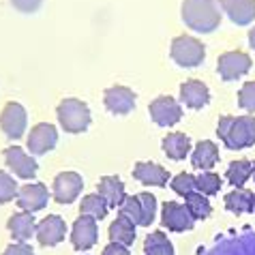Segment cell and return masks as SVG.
Listing matches in <instances>:
<instances>
[{
  "mask_svg": "<svg viewBox=\"0 0 255 255\" xmlns=\"http://www.w3.org/2000/svg\"><path fill=\"white\" fill-rule=\"evenodd\" d=\"M221 0H185L180 9L182 22L193 32H212L221 24Z\"/></svg>",
  "mask_w": 255,
  "mask_h": 255,
  "instance_id": "obj_1",
  "label": "cell"
},
{
  "mask_svg": "<svg viewBox=\"0 0 255 255\" xmlns=\"http://www.w3.org/2000/svg\"><path fill=\"white\" fill-rule=\"evenodd\" d=\"M217 135L225 148L243 150L255 146V118L253 116H221L217 127Z\"/></svg>",
  "mask_w": 255,
  "mask_h": 255,
  "instance_id": "obj_2",
  "label": "cell"
},
{
  "mask_svg": "<svg viewBox=\"0 0 255 255\" xmlns=\"http://www.w3.org/2000/svg\"><path fill=\"white\" fill-rule=\"evenodd\" d=\"M60 127L67 133H84L90 127V108L80 99H65L56 110Z\"/></svg>",
  "mask_w": 255,
  "mask_h": 255,
  "instance_id": "obj_3",
  "label": "cell"
},
{
  "mask_svg": "<svg viewBox=\"0 0 255 255\" xmlns=\"http://www.w3.org/2000/svg\"><path fill=\"white\" fill-rule=\"evenodd\" d=\"M172 60L176 62L178 67H185V69H193V67H200L204 58H206V47L200 39L195 37H174L172 39Z\"/></svg>",
  "mask_w": 255,
  "mask_h": 255,
  "instance_id": "obj_4",
  "label": "cell"
},
{
  "mask_svg": "<svg viewBox=\"0 0 255 255\" xmlns=\"http://www.w3.org/2000/svg\"><path fill=\"white\" fill-rule=\"evenodd\" d=\"M202 255H255V232H243L219 238Z\"/></svg>",
  "mask_w": 255,
  "mask_h": 255,
  "instance_id": "obj_5",
  "label": "cell"
},
{
  "mask_svg": "<svg viewBox=\"0 0 255 255\" xmlns=\"http://www.w3.org/2000/svg\"><path fill=\"white\" fill-rule=\"evenodd\" d=\"M28 127V114L22 103H6L0 112V129L9 139H19L26 133Z\"/></svg>",
  "mask_w": 255,
  "mask_h": 255,
  "instance_id": "obj_6",
  "label": "cell"
},
{
  "mask_svg": "<svg viewBox=\"0 0 255 255\" xmlns=\"http://www.w3.org/2000/svg\"><path fill=\"white\" fill-rule=\"evenodd\" d=\"M251 56L245 52H225L219 56L217 60V71L221 75V80L225 82H234L238 77H243L245 73L251 71Z\"/></svg>",
  "mask_w": 255,
  "mask_h": 255,
  "instance_id": "obj_7",
  "label": "cell"
},
{
  "mask_svg": "<svg viewBox=\"0 0 255 255\" xmlns=\"http://www.w3.org/2000/svg\"><path fill=\"white\" fill-rule=\"evenodd\" d=\"M4 161H6V167L11 169L17 178H24V180H30L37 176L39 172V163L34 157H30L24 148L19 146H9L4 148Z\"/></svg>",
  "mask_w": 255,
  "mask_h": 255,
  "instance_id": "obj_8",
  "label": "cell"
},
{
  "mask_svg": "<svg viewBox=\"0 0 255 255\" xmlns=\"http://www.w3.org/2000/svg\"><path fill=\"white\" fill-rule=\"evenodd\" d=\"M84 189V180L77 172H62L54 178L52 197L58 204H73Z\"/></svg>",
  "mask_w": 255,
  "mask_h": 255,
  "instance_id": "obj_9",
  "label": "cell"
},
{
  "mask_svg": "<svg viewBox=\"0 0 255 255\" xmlns=\"http://www.w3.org/2000/svg\"><path fill=\"white\" fill-rule=\"evenodd\" d=\"M148 114L159 127H172L178 120H182V108L176 99L161 95L148 105Z\"/></svg>",
  "mask_w": 255,
  "mask_h": 255,
  "instance_id": "obj_10",
  "label": "cell"
},
{
  "mask_svg": "<svg viewBox=\"0 0 255 255\" xmlns=\"http://www.w3.org/2000/svg\"><path fill=\"white\" fill-rule=\"evenodd\" d=\"M99 238V225L95 217L88 215H80L77 221L73 223V230H71V243L77 251H88L97 245Z\"/></svg>",
  "mask_w": 255,
  "mask_h": 255,
  "instance_id": "obj_11",
  "label": "cell"
},
{
  "mask_svg": "<svg viewBox=\"0 0 255 255\" xmlns=\"http://www.w3.org/2000/svg\"><path fill=\"white\" fill-rule=\"evenodd\" d=\"M195 219L191 217V212L187 210L185 204L178 202H165L161 208V223L163 228H167L169 232H189L193 228Z\"/></svg>",
  "mask_w": 255,
  "mask_h": 255,
  "instance_id": "obj_12",
  "label": "cell"
},
{
  "mask_svg": "<svg viewBox=\"0 0 255 255\" xmlns=\"http://www.w3.org/2000/svg\"><path fill=\"white\" fill-rule=\"evenodd\" d=\"M103 103L114 116H127L135 108V93L127 86H110L103 93Z\"/></svg>",
  "mask_w": 255,
  "mask_h": 255,
  "instance_id": "obj_13",
  "label": "cell"
},
{
  "mask_svg": "<svg viewBox=\"0 0 255 255\" xmlns=\"http://www.w3.org/2000/svg\"><path fill=\"white\" fill-rule=\"evenodd\" d=\"M58 144V131L49 123L34 125L28 133V150L32 154H45Z\"/></svg>",
  "mask_w": 255,
  "mask_h": 255,
  "instance_id": "obj_14",
  "label": "cell"
},
{
  "mask_svg": "<svg viewBox=\"0 0 255 255\" xmlns=\"http://www.w3.org/2000/svg\"><path fill=\"white\" fill-rule=\"evenodd\" d=\"M47 200H49V191L43 182H30V185H24L19 187V193H17V206L26 210V212H39L47 206Z\"/></svg>",
  "mask_w": 255,
  "mask_h": 255,
  "instance_id": "obj_15",
  "label": "cell"
},
{
  "mask_svg": "<svg viewBox=\"0 0 255 255\" xmlns=\"http://www.w3.org/2000/svg\"><path fill=\"white\" fill-rule=\"evenodd\" d=\"M65 234H67V223L58 215H49L43 221L37 223V240L41 247H56L65 238Z\"/></svg>",
  "mask_w": 255,
  "mask_h": 255,
  "instance_id": "obj_16",
  "label": "cell"
},
{
  "mask_svg": "<svg viewBox=\"0 0 255 255\" xmlns=\"http://www.w3.org/2000/svg\"><path fill=\"white\" fill-rule=\"evenodd\" d=\"M133 178L139 180L146 187H165L169 182V172L159 163L152 161H139L133 167Z\"/></svg>",
  "mask_w": 255,
  "mask_h": 255,
  "instance_id": "obj_17",
  "label": "cell"
},
{
  "mask_svg": "<svg viewBox=\"0 0 255 255\" xmlns=\"http://www.w3.org/2000/svg\"><path fill=\"white\" fill-rule=\"evenodd\" d=\"M210 101V90L200 80H187L180 86V103H185L191 110H202Z\"/></svg>",
  "mask_w": 255,
  "mask_h": 255,
  "instance_id": "obj_18",
  "label": "cell"
},
{
  "mask_svg": "<svg viewBox=\"0 0 255 255\" xmlns=\"http://www.w3.org/2000/svg\"><path fill=\"white\" fill-rule=\"evenodd\" d=\"M221 9L236 26H249L255 19V0H221Z\"/></svg>",
  "mask_w": 255,
  "mask_h": 255,
  "instance_id": "obj_19",
  "label": "cell"
},
{
  "mask_svg": "<svg viewBox=\"0 0 255 255\" xmlns=\"http://www.w3.org/2000/svg\"><path fill=\"white\" fill-rule=\"evenodd\" d=\"M6 228H9L11 236L15 238L17 243H26V240L32 238V234H37V221H34L32 212L19 210V212H15V215L9 217Z\"/></svg>",
  "mask_w": 255,
  "mask_h": 255,
  "instance_id": "obj_20",
  "label": "cell"
},
{
  "mask_svg": "<svg viewBox=\"0 0 255 255\" xmlns=\"http://www.w3.org/2000/svg\"><path fill=\"white\" fill-rule=\"evenodd\" d=\"M217 161H219V148H217L215 141H210V139L197 141L193 152H191V163H193V167L202 169V172H210V169L217 165Z\"/></svg>",
  "mask_w": 255,
  "mask_h": 255,
  "instance_id": "obj_21",
  "label": "cell"
},
{
  "mask_svg": "<svg viewBox=\"0 0 255 255\" xmlns=\"http://www.w3.org/2000/svg\"><path fill=\"white\" fill-rule=\"evenodd\" d=\"M99 195L105 200L108 204V208H120V204L125 202V182L118 178V176H103L101 180H99Z\"/></svg>",
  "mask_w": 255,
  "mask_h": 255,
  "instance_id": "obj_22",
  "label": "cell"
},
{
  "mask_svg": "<svg viewBox=\"0 0 255 255\" xmlns=\"http://www.w3.org/2000/svg\"><path fill=\"white\" fill-rule=\"evenodd\" d=\"M161 146H163V152H165L169 159H174V161L187 159V154L191 152V139L187 137V133H180V131L165 135Z\"/></svg>",
  "mask_w": 255,
  "mask_h": 255,
  "instance_id": "obj_23",
  "label": "cell"
},
{
  "mask_svg": "<svg viewBox=\"0 0 255 255\" xmlns=\"http://www.w3.org/2000/svg\"><path fill=\"white\" fill-rule=\"evenodd\" d=\"M110 240L118 245H125V247H131L135 243V223L131 219L118 215L110 225Z\"/></svg>",
  "mask_w": 255,
  "mask_h": 255,
  "instance_id": "obj_24",
  "label": "cell"
},
{
  "mask_svg": "<svg viewBox=\"0 0 255 255\" xmlns=\"http://www.w3.org/2000/svg\"><path fill=\"white\" fill-rule=\"evenodd\" d=\"M253 191L247 189H234L225 195V208L234 215H243V212H253Z\"/></svg>",
  "mask_w": 255,
  "mask_h": 255,
  "instance_id": "obj_25",
  "label": "cell"
},
{
  "mask_svg": "<svg viewBox=\"0 0 255 255\" xmlns=\"http://www.w3.org/2000/svg\"><path fill=\"white\" fill-rule=\"evenodd\" d=\"M144 255H174V245L163 232H152L144 240Z\"/></svg>",
  "mask_w": 255,
  "mask_h": 255,
  "instance_id": "obj_26",
  "label": "cell"
},
{
  "mask_svg": "<svg viewBox=\"0 0 255 255\" xmlns=\"http://www.w3.org/2000/svg\"><path fill=\"white\" fill-rule=\"evenodd\" d=\"M251 172H253V163H249L247 159L232 161L228 165V182L234 189H243L245 182L251 178Z\"/></svg>",
  "mask_w": 255,
  "mask_h": 255,
  "instance_id": "obj_27",
  "label": "cell"
},
{
  "mask_svg": "<svg viewBox=\"0 0 255 255\" xmlns=\"http://www.w3.org/2000/svg\"><path fill=\"white\" fill-rule=\"evenodd\" d=\"M185 206H187V210L191 212V217H193L195 221L210 217V212H212V206H210L208 197L204 193H200V191H193V193H189L185 197Z\"/></svg>",
  "mask_w": 255,
  "mask_h": 255,
  "instance_id": "obj_28",
  "label": "cell"
},
{
  "mask_svg": "<svg viewBox=\"0 0 255 255\" xmlns=\"http://www.w3.org/2000/svg\"><path fill=\"white\" fill-rule=\"evenodd\" d=\"M108 204L99 193H90V195H84V200L80 204V212L82 215H88V217H95V219H105L108 215Z\"/></svg>",
  "mask_w": 255,
  "mask_h": 255,
  "instance_id": "obj_29",
  "label": "cell"
},
{
  "mask_svg": "<svg viewBox=\"0 0 255 255\" xmlns=\"http://www.w3.org/2000/svg\"><path fill=\"white\" fill-rule=\"evenodd\" d=\"M221 189V176L215 172H202L200 176H195V191H200L206 197L217 195Z\"/></svg>",
  "mask_w": 255,
  "mask_h": 255,
  "instance_id": "obj_30",
  "label": "cell"
},
{
  "mask_svg": "<svg viewBox=\"0 0 255 255\" xmlns=\"http://www.w3.org/2000/svg\"><path fill=\"white\" fill-rule=\"evenodd\" d=\"M118 215L131 219L135 225H139L141 223V204H139V197L137 195H127L125 202L120 204V208H118Z\"/></svg>",
  "mask_w": 255,
  "mask_h": 255,
  "instance_id": "obj_31",
  "label": "cell"
},
{
  "mask_svg": "<svg viewBox=\"0 0 255 255\" xmlns=\"http://www.w3.org/2000/svg\"><path fill=\"white\" fill-rule=\"evenodd\" d=\"M139 204H141V223L144 228H148L150 223H154V217H157V197L152 193H139Z\"/></svg>",
  "mask_w": 255,
  "mask_h": 255,
  "instance_id": "obj_32",
  "label": "cell"
},
{
  "mask_svg": "<svg viewBox=\"0 0 255 255\" xmlns=\"http://www.w3.org/2000/svg\"><path fill=\"white\" fill-rule=\"evenodd\" d=\"M169 187H172L174 193L187 197L189 193H193V191H195V176L189 174V172H182L178 176H174L172 182H169Z\"/></svg>",
  "mask_w": 255,
  "mask_h": 255,
  "instance_id": "obj_33",
  "label": "cell"
},
{
  "mask_svg": "<svg viewBox=\"0 0 255 255\" xmlns=\"http://www.w3.org/2000/svg\"><path fill=\"white\" fill-rule=\"evenodd\" d=\"M17 193H19V187H17L15 178L6 172H0V204L15 200Z\"/></svg>",
  "mask_w": 255,
  "mask_h": 255,
  "instance_id": "obj_34",
  "label": "cell"
},
{
  "mask_svg": "<svg viewBox=\"0 0 255 255\" xmlns=\"http://www.w3.org/2000/svg\"><path fill=\"white\" fill-rule=\"evenodd\" d=\"M238 105L245 112H255V82H247L238 93Z\"/></svg>",
  "mask_w": 255,
  "mask_h": 255,
  "instance_id": "obj_35",
  "label": "cell"
},
{
  "mask_svg": "<svg viewBox=\"0 0 255 255\" xmlns=\"http://www.w3.org/2000/svg\"><path fill=\"white\" fill-rule=\"evenodd\" d=\"M11 4H13V9H17L19 13H34V11H39L43 0H11Z\"/></svg>",
  "mask_w": 255,
  "mask_h": 255,
  "instance_id": "obj_36",
  "label": "cell"
},
{
  "mask_svg": "<svg viewBox=\"0 0 255 255\" xmlns=\"http://www.w3.org/2000/svg\"><path fill=\"white\" fill-rule=\"evenodd\" d=\"M2 255H34V249L28 243H13L6 247Z\"/></svg>",
  "mask_w": 255,
  "mask_h": 255,
  "instance_id": "obj_37",
  "label": "cell"
},
{
  "mask_svg": "<svg viewBox=\"0 0 255 255\" xmlns=\"http://www.w3.org/2000/svg\"><path fill=\"white\" fill-rule=\"evenodd\" d=\"M103 255H131V253H129V247L118 245V243H110L103 249Z\"/></svg>",
  "mask_w": 255,
  "mask_h": 255,
  "instance_id": "obj_38",
  "label": "cell"
},
{
  "mask_svg": "<svg viewBox=\"0 0 255 255\" xmlns=\"http://www.w3.org/2000/svg\"><path fill=\"white\" fill-rule=\"evenodd\" d=\"M249 45L255 49V28H251V30H249Z\"/></svg>",
  "mask_w": 255,
  "mask_h": 255,
  "instance_id": "obj_39",
  "label": "cell"
},
{
  "mask_svg": "<svg viewBox=\"0 0 255 255\" xmlns=\"http://www.w3.org/2000/svg\"><path fill=\"white\" fill-rule=\"evenodd\" d=\"M251 178L255 180V163H253V172H251Z\"/></svg>",
  "mask_w": 255,
  "mask_h": 255,
  "instance_id": "obj_40",
  "label": "cell"
},
{
  "mask_svg": "<svg viewBox=\"0 0 255 255\" xmlns=\"http://www.w3.org/2000/svg\"><path fill=\"white\" fill-rule=\"evenodd\" d=\"M253 212H255V197H253Z\"/></svg>",
  "mask_w": 255,
  "mask_h": 255,
  "instance_id": "obj_41",
  "label": "cell"
}]
</instances>
